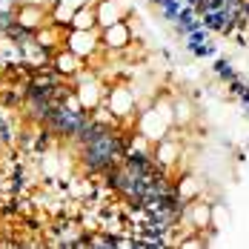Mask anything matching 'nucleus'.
<instances>
[{
    "mask_svg": "<svg viewBox=\"0 0 249 249\" xmlns=\"http://www.w3.org/2000/svg\"><path fill=\"white\" fill-rule=\"evenodd\" d=\"M80 143V160L89 172H109L124 160V141L112 126L89 124L86 132L77 138Z\"/></svg>",
    "mask_w": 249,
    "mask_h": 249,
    "instance_id": "obj_1",
    "label": "nucleus"
},
{
    "mask_svg": "<svg viewBox=\"0 0 249 249\" xmlns=\"http://www.w3.org/2000/svg\"><path fill=\"white\" fill-rule=\"evenodd\" d=\"M135 132L141 138H146L149 143H158L160 138L172 135L175 124H172V103H169V98H155L149 106L138 109Z\"/></svg>",
    "mask_w": 249,
    "mask_h": 249,
    "instance_id": "obj_2",
    "label": "nucleus"
},
{
    "mask_svg": "<svg viewBox=\"0 0 249 249\" xmlns=\"http://www.w3.org/2000/svg\"><path fill=\"white\" fill-rule=\"evenodd\" d=\"M103 106L109 109V115L121 124V121H132L138 118V95L126 86V83H112L106 86V98H103Z\"/></svg>",
    "mask_w": 249,
    "mask_h": 249,
    "instance_id": "obj_3",
    "label": "nucleus"
},
{
    "mask_svg": "<svg viewBox=\"0 0 249 249\" xmlns=\"http://www.w3.org/2000/svg\"><path fill=\"white\" fill-rule=\"evenodd\" d=\"M63 49H69L80 60H92L100 52V29H66Z\"/></svg>",
    "mask_w": 249,
    "mask_h": 249,
    "instance_id": "obj_4",
    "label": "nucleus"
},
{
    "mask_svg": "<svg viewBox=\"0 0 249 249\" xmlns=\"http://www.w3.org/2000/svg\"><path fill=\"white\" fill-rule=\"evenodd\" d=\"M49 9L52 6H43V3H37V0H23V3L15 6L12 23L18 26V29H23V32H29V35H35L37 29H43V26L52 20Z\"/></svg>",
    "mask_w": 249,
    "mask_h": 249,
    "instance_id": "obj_5",
    "label": "nucleus"
},
{
    "mask_svg": "<svg viewBox=\"0 0 249 249\" xmlns=\"http://www.w3.org/2000/svg\"><path fill=\"white\" fill-rule=\"evenodd\" d=\"M149 160L158 166V169H172V166H178V163L183 160V141L175 138V135L160 138L158 143H152Z\"/></svg>",
    "mask_w": 249,
    "mask_h": 249,
    "instance_id": "obj_6",
    "label": "nucleus"
},
{
    "mask_svg": "<svg viewBox=\"0 0 249 249\" xmlns=\"http://www.w3.org/2000/svg\"><path fill=\"white\" fill-rule=\"evenodd\" d=\"M75 98L80 103L83 112H95L98 106H103V98H106V86L98 75H80L75 86Z\"/></svg>",
    "mask_w": 249,
    "mask_h": 249,
    "instance_id": "obj_7",
    "label": "nucleus"
},
{
    "mask_svg": "<svg viewBox=\"0 0 249 249\" xmlns=\"http://www.w3.org/2000/svg\"><path fill=\"white\" fill-rule=\"evenodd\" d=\"M132 40H135V32H132L129 20H118V23L100 29V49L109 52V54H121V52H126L129 46H132Z\"/></svg>",
    "mask_w": 249,
    "mask_h": 249,
    "instance_id": "obj_8",
    "label": "nucleus"
},
{
    "mask_svg": "<svg viewBox=\"0 0 249 249\" xmlns=\"http://www.w3.org/2000/svg\"><path fill=\"white\" fill-rule=\"evenodd\" d=\"M183 224L189 226V232H212V200H206L203 195L189 203H183Z\"/></svg>",
    "mask_w": 249,
    "mask_h": 249,
    "instance_id": "obj_9",
    "label": "nucleus"
},
{
    "mask_svg": "<svg viewBox=\"0 0 249 249\" xmlns=\"http://www.w3.org/2000/svg\"><path fill=\"white\" fill-rule=\"evenodd\" d=\"M169 103H172V124L175 129H189V126L198 121V106H195V100L189 98V95H175V98H169Z\"/></svg>",
    "mask_w": 249,
    "mask_h": 249,
    "instance_id": "obj_10",
    "label": "nucleus"
},
{
    "mask_svg": "<svg viewBox=\"0 0 249 249\" xmlns=\"http://www.w3.org/2000/svg\"><path fill=\"white\" fill-rule=\"evenodd\" d=\"M32 37H35V46H37V49H43V52H57V49H63V37H66V29L49 20V23L43 26V29H37Z\"/></svg>",
    "mask_w": 249,
    "mask_h": 249,
    "instance_id": "obj_11",
    "label": "nucleus"
},
{
    "mask_svg": "<svg viewBox=\"0 0 249 249\" xmlns=\"http://www.w3.org/2000/svg\"><path fill=\"white\" fill-rule=\"evenodd\" d=\"M95 20H98V29H106V26L118 23V20H126L124 18V3L121 0H95Z\"/></svg>",
    "mask_w": 249,
    "mask_h": 249,
    "instance_id": "obj_12",
    "label": "nucleus"
},
{
    "mask_svg": "<svg viewBox=\"0 0 249 249\" xmlns=\"http://www.w3.org/2000/svg\"><path fill=\"white\" fill-rule=\"evenodd\" d=\"M52 69H54L60 77H77L80 69H83V60L75 57L69 49H57L54 54H52Z\"/></svg>",
    "mask_w": 249,
    "mask_h": 249,
    "instance_id": "obj_13",
    "label": "nucleus"
},
{
    "mask_svg": "<svg viewBox=\"0 0 249 249\" xmlns=\"http://www.w3.org/2000/svg\"><path fill=\"white\" fill-rule=\"evenodd\" d=\"M175 195L180 203H189V200H195L203 195V180H200L195 172H183L178 178V183H175Z\"/></svg>",
    "mask_w": 249,
    "mask_h": 249,
    "instance_id": "obj_14",
    "label": "nucleus"
},
{
    "mask_svg": "<svg viewBox=\"0 0 249 249\" xmlns=\"http://www.w3.org/2000/svg\"><path fill=\"white\" fill-rule=\"evenodd\" d=\"M69 29H98V20H95V6L89 3V6L77 9L75 15H72V23H69Z\"/></svg>",
    "mask_w": 249,
    "mask_h": 249,
    "instance_id": "obj_15",
    "label": "nucleus"
},
{
    "mask_svg": "<svg viewBox=\"0 0 249 249\" xmlns=\"http://www.w3.org/2000/svg\"><path fill=\"white\" fill-rule=\"evenodd\" d=\"M172 249H209V247H206V241H203V235H198V232H189V235H183V238H178Z\"/></svg>",
    "mask_w": 249,
    "mask_h": 249,
    "instance_id": "obj_16",
    "label": "nucleus"
},
{
    "mask_svg": "<svg viewBox=\"0 0 249 249\" xmlns=\"http://www.w3.org/2000/svg\"><path fill=\"white\" fill-rule=\"evenodd\" d=\"M229 221V212H226L224 203H212V232H221Z\"/></svg>",
    "mask_w": 249,
    "mask_h": 249,
    "instance_id": "obj_17",
    "label": "nucleus"
},
{
    "mask_svg": "<svg viewBox=\"0 0 249 249\" xmlns=\"http://www.w3.org/2000/svg\"><path fill=\"white\" fill-rule=\"evenodd\" d=\"M40 169L49 175V178H54V175L60 172V160H57V155H54V152H46V155H43V163H40Z\"/></svg>",
    "mask_w": 249,
    "mask_h": 249,
    "instance_id": "obj_18",
    "label": "nucleus"
}]
</instances>
